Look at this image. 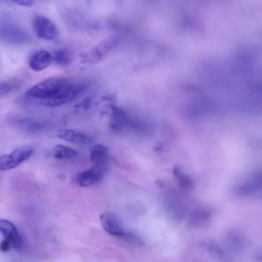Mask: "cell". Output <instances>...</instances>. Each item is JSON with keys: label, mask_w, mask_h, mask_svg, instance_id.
<instances>
[{"label": "cell", "mask_w": 262, "mask_h": 262, "mask_svg": "<svg viewBox=\"0 0 262 262\" xmlns=\"http://www.w3.org/2000/svg\"><path fill=\"white\" fill-rule=\"evenodd\" d=\"M107 168L108 164H93L90 168L77 174L75 181L81 187L93 185L102 180Z\"/></svg>", "instance_id": "3"}, {"label": "cell", "mask_w": 262, "mask_h": 262, "mask_svg": "<svg viewBox=\"0 0 262 262\" xmlns=\"http://www.w3.org/2000/svg\"><path fill=\"white\" fill-rule=\"evenodd\" d=\"M114 46V42L112 41H106L100 44L93 49L84 57L85 60L88 62H95L99 60L105 54L111 49Z\"/></svg>", "instance_id": "10"}, {"label": "cell", "mask_w": 262, "mask_h": 262, "mask_svg": "<svg viewBox=\"0 0 262 262\" xmlns=\"http://www.w3.org/2000/svg\"><path fill=\"white\" fill-rule=\"evenodd\" d=\"M100 222L108 233L117 236H124L127 233L120 218L114 213L106 211L99 216Z\"/></svg>", "instance_id": "5"}, {"label": "cell", "mask_w": 262, "mask_h": 262, "mask_svg": "<svg viewBox=\"0 0 262 262\" xmlns=\"http://www.w3.org/2000/svg\"><path fill=\"white\" fill-rule=\"evenodd\" d=\"M0 233L4 238L9 241L12 248L19 249L22 242L20 235L14 224L6 219H0Z\"/></svg>", "instance_id": "7"}, {"label": "cell", "mask_w": 262, "mask_h": 262, "mask_svg": "<svg viewBox=\"0 0 262 262\" xmlns=\"http://www.w3.org/2000/svg\"><path fill=\"white\" fill-rule=\"evenodd\" d=\"M19 86V81L16 79L0 81V96L8 94Z\"/></svg>", "instance_id": "15"}, {"label": "cell", "mask_w": 262, "mask_h": 262, "mask_svg": "<svg viewBox=\"0 0 262 262\" xmlns=\"http://www.w3.org/2000/svg\"><path fill=\"white\" fill-rule=\"evenodd\" d=\"M31 146H23L17 148L11 153L0 156V171L13 169L27 160L34 153Z\"/></svg>", "instance_id": "2"}, {"label": "cell", "mask_w": 262, "mask_h": 262, "mask_svg": "<svg viewBox=\"0 0 262 262\" xmlns=\"http://www.w3.org/2000/svg\"><path fill=\"white\" fill-rule=\"evenodd\" d=\"M57 136L67 141L79 144H89L92 141L85 134L73 129H60L57 134Z\"/></svg>", "instance_id": "8"}, {"label": "cell", "mask_w": 262, "mask_h": 262, "mask_svg": "<svg viewBox=\"0 0 262 262\" xmlns=\"http://www.w3.org/2000/svg\"><path fill=\"white\" fill-rule=\"evenodd\" d=\"M210 215V212L205 210L200 209L195 211L190 216L191 225L193 226L203 225L209 219Z\"/></svg>", "instance_id": "13"}, {"label": "cell", "mask_w": 262, "mask_h": 262, "mask_svg": "<svg viewBox=\"0 0 262 262\" xmlns=\"http://www.w3.org/2000/svg\"><path fill=\"white\" fill-rule=\"evenodd\" d=\"M12 248L11 243L8 239L4 238L0 242V251L3 253H6L9 251Z\"/></svg>", "instance_id": "16"}, {"label": "cell", "mask_w": 262, "mask_h": 262, "mask_svg": "<svg viewBox=\"0 0 262 262\" xmlns=\"http://www.w3.org/2000/svg\"><path fill=\"white\" fill-rule=\"evenodd\" d=\"M90 161L92 164H108V150L107 147L100 144L94 145L90 151Z\"/></svg>", "instance_id": "9"}, {"label": "cell", "mask_w": 262, "mask_h": 262, "mask_svg": "<svg viewBox=\"0 0 262 262\" xmlns=\"http://www.w3.org/2000/svg\"><path fill=\"white\" fill-rule=\"evenodd\" d=\"M53 56L54 61H55L57 64L62 66L69 64L71 62L73 57L72 52L67 49L56 51Z\"/></svg>", "instance_id": "14"}, {"label": "cell", "mask_w": 262, "mask_h": 262, "mask_svg": "<svg viewBox=\"0 0 262 262\" xmlns=\"http://www.w3.org/2000/svg\"><path fill=\"white\" fill-rule=\"evenodd\" d=\"M53 156L56 159H67L76 157L78 152L69 146L58 144L53 148Z\"/></svg>", "instance_id": "12"}, {"label": "cell", "mask_w": 262, "mask_h": 262, "mask_svg": "<svg viewBox=\"0 0 262 262\" xmlns=\"http://www.w3.org/2000/svg\"><path fill=\"white\" fill-rule=\"evenodd\" d=\"M84 84L71 82L61 78H49L29 89L25 95L42 105L58 106L78 97L85 89Z\"/></svg>", "instance_id": "1"}, {"label": "cell", "mask_w": 262, "mask_h": 262, "mask_svg": "<svg viewBox=\"0 0 262 262\" xmlns=\"http://www.w3.org/2000/svg\"><path fill=\"white\" fill-rule=\"evenodd\" d=\"M130 121L126 114L121 109L114 107L112 112L111 126L115 129H120L129 125Z\"/></svg>", "instance_id": "11"}, {"label": "cell", "mask_w": 262, "mask_h": 262, "mask_svg": "<svg viewBox=\"0 0 262 262\" xmlns=\"http://www.w3.org/2000/svg\"><path fill=\"white\" fill-rule=\"evenodd\" d=\"M32 27L35 35L43 40H52L57 33L55 24L49 18L42 15H36L33 18Z\"/></svg>", "instance_id": "4"}, {"label": "cell", "mask_w": 262, "mask_h": 262, "mask_svg": "<svg viewBox=\"0 0 262 262\" xmlns=\"http://www.w3.org/2000/svg\"><path fill=\"white\" fill-rule=\"evenodd\" d=\"M53 62V55L48 51L42 49L33 51L30 55L28 59L30 68L36 72L43 70Z\"/></svg>", "instance_id": "6"}, {"label": "cell", "mask_w": 262, "mask_h": 262, "mask_svg": "<svg viewBox=\"0 0 262 262\" xmlns=\"http://www.w3.org/2000/svg\"><path fill=\"white\" fill-rule=\"evenodd\" d=\"M12 2L14 3L15 4L17 5L27 7H31L32 6H33L34 4V1L28 0L15 1H12Z\"/></svg>", "instance_id": "17"}]
</instances>
